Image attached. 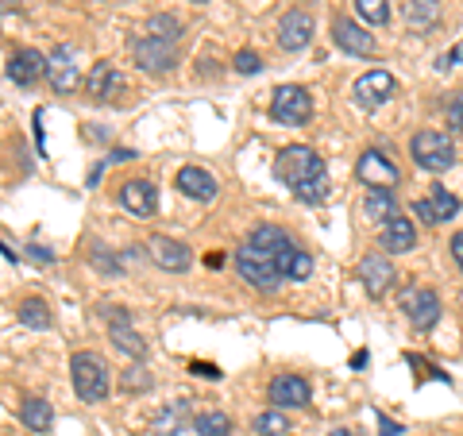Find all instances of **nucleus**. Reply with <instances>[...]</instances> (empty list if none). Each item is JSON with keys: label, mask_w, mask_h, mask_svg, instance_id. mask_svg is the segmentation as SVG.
Listing matches in <instances>:
<instances>
[{"label": "nucleus", "mask_w": 463, "mask_h": 436, "mask_svg": "<svg viewBox=\"0 0 463 436\" xmlns=\"http://www.w3.org/2000/svg\"><path fill=\"white\" fill-rule=\"evenodd\" d=\"M394 90H398V81L390 78L386 70H367V74L355 81L352 97H355L359 109H379V105H386V100L394 97Z\"/></svg>", "instance_id": "11"}, {"label": "nucleus", "mask_w": 463, "mask_h": 436, "mask_svg": "<svg viewBox=\"0 0 463 436\" xmlns=\"http://www.w3.org/2000/svg\"><path fill=\"white\" fill-rule=\"evenodd\" d=\"M47 81L54 93H78V85H85V78L78 74V51L74 47H54L47 54Z\"/></svg>", "instance_id": "7"}, {"label": "nucleus", "mask_w": 463, "mask_h": 436, "mask_svg": "<svg viewBox=\"0 0 463 436\" xmlns=\"http://www.w3.org/2000/svg\"><path fill=\"white\" fill-rule=\"evenodd\" d=\"M364 216L371 224H386V221H394L398 216V201L390 190H371L367 201H364Z\"/></svg>", "instance_id": "26"}, {"label": "nucleus", "mask_w": 463, "mask_h": 436, "mask_svg": "<svg viewBox=\"0 0 463 436\" xmlns=\"http://www.w3.org/2000/svg\"><path fill=\"white\" fill-rule=\"evenodd\" d=\"M267 394L274 410H301V405H309V383L301 374H274Z\"/></svg>", "instance_id": "14"}, {"label": "nucleus", "mask_w": 463, "mask_h": 436, "mask_svg": "<svg viewBox=\"0 0 463 436\" xmlns=\"http://www.w3.org/2000/svg\"><path fill=\"white\" fill-rule=\"evenodd\" d=\"M20 421L32 432H47L51 425H54V413H51V405L43 402V398H27L24 405H20Z\"/></svg>", "instance_id": "27"}, {"label": "nucleus", "mask_w": 463, "mask_h": 436, "mask_svg": "<svg viewBox=\"0 0 463 436\" xmlns=\"http://www.w3.org/2000/svg\"><path fill=\"white\" fill-rule=\"evenodd\" d=\"M405 24H410V32H432V27L440 24V0H410L405 5Z\"/></svg>", "instance_id": "23"}, {"label": "nucleus", "mask_w": 463, "mask_h": 436, "mask_svg": "<svg viewBox=\"0 0 463 436\" xmlns=\"http://www.w3.org/2000/svg\"><path fill=\"white\" fill-rule=\"evenodd\" d=\"M332 39H336L340 51L359 54V58H371L374 51H379V43H374V35L367 32V27H359L355 20H347V16L332 20Z\"/></svg>", "instance_id": "13"}, {"label": "nucleus", "mask_w": 463, "mask_h": 436, "mask_svg": "<svg viewBox=\"0 0 463 436\" xmlns=\"http://www.w3.org/2000/svg\"><path fill=\"white\" fill-rule=\"evenodd\" d=\"M85 97L97 100V105H105L109 97L120 93V70H116L112 62H93L90 66V74H85Z\"/></svg>", "instance_id": "19"}, {"label": "nucleus", "mask_w": 463, "mask_h": 436, "mask_svg": "<svg viewBox=\"0 0 463 436\" xmlns=\"http://www.w3.org/2000/svg\"><path fill=\"white\" fill-rule=\"evenodd\" d=\"M120 205L132 216H155L158 213V190L151 182L132 178V182H124V190H120Z\"/></svg>", "instance_id": "20"}, {"label": "nucleus", "mask_w": 463, "mask_h": 436, "mask_svg": "<svg viewBox=\"0 0 463 436\" xmlns=\"http://www.w3.org/2000/svg\"><path fill=\"white\" fill-rule=\"evenodd\" d=\"M410 155L413 163L429 170V174H444L456 166V143L448 132H437V128H429V132H417L410 139Z\"/></svg>", "instance_id": "3"}, {"label": "nucleus", "mask_w": 463, "mask_h": 436, "mask_svg": "<svg viewBox=\"0 0 463 436\" xmlns=\"http://www.w3.org/2000/svg\"><path fill=\"white\" fill-rule=\"evenodd\" d=\"M194 5H205V0H194Z\"/></svg>", "instance_id": "45"}, {"label": "nucleus", "mask_w": 463, "mask_h": 436, "mask_svg": "<svg viewBox=\"0 0 463 436\" xmlns=\"http://www.w3.org/2000/svg\"><path fill=\"white\" fill-rule=\"evenodd\" d=\"M355 12L374 27L390 24V0H355Z\"/></svg>", "instance_id": "33"}, {"label": "nucleus", "mask_w": 463, "mask_h": 436, "mask_svg": "<svg viewBox=\"0 0 463 436\" xmlns=\"http://www.w3.org/2000/svg\"><path fill=\"white\" fill-rule=\"evenodd\" d=\"M147 251H151V259L163 270H170V274H182V270H190V263H194V255H190V247H185L182 240H170V236H155L151 243H147Z\"/></svg>", "instance_id": "17"}, {"label": "nucleus", "mask_w": 463, "mask_h": 436, "mask_svg": "<svg viewBox=\"0 0 463 436\" xmlns=\"http://www.w3.org/2000/svg\"><path fill=\"white\" fill-rule=\"evenodd\" d=\"M190 371L201 374V379H221V367H213V363H194Z\"/></svg>", "instance_id": "38"}, {"label": "nucleus", "mask_w": 463, "mask_h": 436, "mask_svg": "<svg viewBox=\"0 0 463 436\" xmlns=\"http://www.w3.org/2000/svg\"><path fill=\"white\" fill-rule=\"evenodd\" d=\"M456 62H463V43H459V47H452V51H448V54H440V70H448V66H456Z\"/></svg>", "instance_id": "37"}, {"label": "nucleus", "mask_w": 463, "mask_h": 436, "mask_svg": "<svg viewBox=\"0 0 463 436\" xmlns=\"http://www.w3.org/2000/svg\"><path fill=\"white\" fill-rule=\"evenodd\" d=\"M379 432L383 436H402V425H398V421H390L386 413H379Z\"/></svg>", "instance_id": "39"}, {"label": "nucleus", "mask_w": 463, "mask_h": 436, "mask_svg": "<svg viewBox=\"0 0 463 436\" xmlns=\"http://www.w3.org/2000/svg\"><path fill=\"white\" fill-rule=\"evenodd\" d=\"M85 136H90L93 143H100V139H105V132H100V128H97V124H90V132H85Z\"/></svg>", "instance_id": "43"}, {"label": "nucleus", "mask_w": 463, "mask_h": 436, "mask_svg": "<svg viewBox=\"0 0 463 436\" xmlns=\"http://www.w3.org/2000/svg\"><path fill=\"white\" fill-rule=\"evenodd\" d=\"M232 66H236V74H255V70L263 66V62H259L255 51H240L236 58H232Z\"/></svg>", "instance_id": "35"}, {"label": "nucleus", "mask_w": 463, "mask_h": 436, "mask_svg": "<svg viewBox=\"0 0 463 436\" xmlns=\"http://www.w3.org/2000/svg\"><path fill=\"white\" fill-rule=\"evenodd\" d=\"M70 374H74V390L81 402H105L109 390H112V374L105 367V359L93 355V352H78L74 359H70Z\"/></svg>", "instance_id": "2"}, {"label": "nucleus", "mask_w": 463, "mask_h": 436, "mask_svg": "<svg viewBox=\"0 0 463 436\" xmlns=\"http://www.w3.org/2000/svg\"><path fill=\"white\" fill-rule=\"evenodd\" d=\"M43 74H47V58H43L39 51L24 47V51L12 54V62H8V78L16 81V85H35Z\"/></svg>", "instance_id": "21"}, {"label": "nucleus", "mask_w": 463, "mask_h": 436, "mask_svg": "<svg viewBox=\"0 0 463 436\" xmlns=\"http://www.w3.org/2000/svg\"><path fill=\"white\" fill-rule=\"evenodd\" d=\"M236 270H240L243 282L255 286V289H263V294H270V289L282 282L279 259L267 255V251H259V247H251V243H240L236 247Z\"/></svg>", "instance_id": "4"}, {"label": "nucleus", "mask_w": 463, "mask_h": 436, "mask_svg": "<svg viewBox=\"0 0 463 436\" xmlns=\"http://www.w3.org/2000/svg\"><path fill=\"white\" fill-rule=\"evenodd\" d=\"M413 213H417V221H425V224H444L459 213V197H452L444 185H432L429 197H421L413 205Z\"/></svg>", "instance_id": "16"}, {"label": "nucleus", "mask_w": 463, "mask_h": 436, "mask_svg": "<svg viewBox=\"0 0 463 436\" xmlns=\"http://www.w3.org/2000/svg\"><path fill=\"white\" fill-rule=\"evenodd\" d=\"M178 190L194 201H213L216 197V178L201 166H182L178 170Z\"/></svg>", "instance_id": "22"}, {"label": "nucleus", "mask_w": 463, "mask_h": 436, "mask_svg": "<svg viewBox=\"0 0 463 436\" xmlns=\"http://www.w3.org/2000/svg\"><path fill=\"white\" fill-rule=\"evenodd\" d=\"M27 251H32L39 263H54V255H51V251H43V247H27Z\"/></svg>", "instance_id": "42"}, {"label": "nucleus", "mask_w": 463, "mask_h": 436, "mask_svg": "<svg viewBox=\"0 0 463 436\" xmlns=\"http://www.w3.org/2000/svg\"><path fill=\"white\" fill-rule=\"evenodd\" d=\"M274 174L294 190L298 201H306V205H321L328 197V174H325V158L317 155L313 147H286L279 155V163H274Z\"/></svg>", "instance_id": "1"}, {"label": "nucleus", "mask_w": 463, "mask_h": 436, "mask_svg": "<svg viewBox=\"0 0 463 436\" xmlns=\"http://www.w3.org/2000/svg\"><path fill=\"white\" fill-rule=\"evenodd\" d=\"M248 243H251V247H259V251L274 255V259H279L282 251H289V247H294V240H289L282 228H274V224H259V228H251Z\"/></svg>", "instance_id": "24"}, {"label": "nucleus", "mask_w": 463, "mask_h": 436, "mask_svg": "<svg viewBox=\"0 0 463 436\" xmlns=\"http://www.w3.org/2000/svg\"><path fill=\"white\" fill-rule=\"evenodd\" d=\"M147 35L163 39V43H178L182 39V20H174V16H151L147 20Z\"/></svg>", "instance_id": "32"}, {"label": "nucleus", "mask_w": 463, "mask_h": 436, "mask_svg": "<svg viewBox=\"0 0 463 436\" xmlns=\"http://www.w3.org/2000/svg\"><path fill=\"white\" fill-rule=\"evenodd\" d=\"M448 128H452V132H463V93H456L448 100Z\"/></svg>", "instance_id": "36"}, {"label": "nucleus", "mask_w": 463, "mask_h": 436, "mask_svg": "<svg viewBox=\"0 0 463 436\" xmlns=\"http://www.w3.org/2000/svg\"><path fill=\"white\" fill-rule=\"evenodd\" d=\"M270 116L279 124H289V128H301L309 124L313 116V97L309 90H301V85H279L270 97Z\"/></svg>", "instance_id": "5"}, {"label": "nucleus", "mask_w": 463, "mask_h": 436, "mask_svg": "<svg viewBox=\"0 0 463 436\" xmlns=\"http://www.w3.org/2000/svg\"><path fill=\"white\" fill-rule=\"evenodd\" d=\"M255 432L259 436H286L289 432V421H286V410H267L255 417Z\"/></svg>", "instance_id": "31"}, {"label": "nucleus", "mask_w": 463, "mask_h": 436, "mask_svg": "<svg viewBox=\"0 0 463 436\" xmlns=\"http://www.w3.org/2000/svg\"><path fill=\"white\" fill-rule=\"evenodd\" d=\"M279 274L286 282H306L313 274V255L301 251V247H289V251L279 255Z\"/></svg>", "instance_id": "25"}, {"label": "nucleus", "mask_w": 463, "mask_h": 436, "mask_svg": "<svg viewBox=\"0 0 463 436\" xmlns=\"http://www.w3.org/2000/svg\"><path fill=\"white\" fill-rule=\"evenodd\" d=\"M109 158H112V163H132V151H124V147H116V151H109Z\"/></svg>", "instance_id": "41"}, {"label": "nucleus", "mask_w": 463, "mask_h": 436, "mask_svg": "<svg viewBox=\"0 0 463 436\" xmlns=\"http://www.w3.org/2000/svg\"><path fill=\"white\" fill-rule=\"evenodd\" d=\"M120 386L128 390V394H136V390H151V374L143 371V367H132V371H124Z\"/></svg>", "instance_id": "34"}, {"label": "nucleus", "mask_w": 463, "mask_h": 436, "mask_svg": "<svg viewBox=\"0 0 463 436\" xmlns=\"http://www.w3.org/2000/svg\"><path fill=\"white\" fill-rule=\"evenodd\" d=\"M16 317H20V325H27V328H51L54 325L51 305L43 301V298H27L20 309H16Z\"/></svg>", "instance_id": "28"}, {"label": "nucleus", "mask_w": 463, "mask_h": 436, "mask_svg": "<svg viewBox=\"0 0 463 436\" xmlns=\"http://www.w3.org/2000/svg\"><path fill=\"white\" fill-rule=\"evenodd\" d=\"M448 247H452V259H456V263H459V270H463V232H456V236H452V243H448Z\"/></svg>", "instance_id": "40"}, {"label": "nucleus", "mask_w": 463, "mask_h": 436, "mask_svg": "<svg viewBox=\"0 0 463 436\" xmlns=\"http://www.w3.org/2000/svg\"><path fill=\"white\" fill-rule=\"evenodd\" d=\"M105 321H109V336H112V344L120 347L124 355L143 359V352H147V344H143V336L132 328V313L120 309V305H112V309H105Z\"/></svg>", "instance_id": "10"}, {"label": "nucleus", "mask_w": 463, "mask_h": 436, "mask_svg": "<svg viewBox=\"0 0 463 436\" xmlns=\"http://www.w3.org/2000/svg\"><path fill=\"white\" fill-rule=\"evenodd\" d=\"M194 432L197 436H232V417L221 410H205L194 417Z\"/></svg>", "instance_id": "30"}, {"label": "nucleus", "mask_w": 463, "mask_h": 436, "mask_svg": "<svg viewBox=\"0 0 463 436\" xmlns=\"http://www.w3.org/2000/svg\"><path fill=\"white\" fill-rule=\"evenodd\" d=\"M355 178L367 185V190H390V185H398V166L390 163V155L383 151H364L355 163Z\"/></svg>", "instance_id": "8"}, {"label": "nucleus", "mask_w": 463, "mask_h": 436, "mask_svg": "<svg viewBox=\"0 0 463 436\" xmlns=\"http://www.w3.org/2000/svg\"><path fill=\"white\" fill-rule=\"evenodd\" d=\"M332 436H352V432H347V429H336V432H332Z\"/></svg>", "instance_id": "44"}, {"label": "nucleus", "mask_w": 463, "mask_h": 436, "mask_svg": "<svg viewBox=\"0 0 463 436\" xmlns=\"http://www.w3.org/2000/svg\"><path fill=\"white\" fill-rule=\"evenodd\" d=\"M379 247L386 255H405L417 247V224L410 221V216H394V221H386L383 232H379Z\"/></svg>", "instance_id": "18"}, {"label": "nucleus", "mask_w": 463, "mask_h": 436, "mask_svg": "<svg viewBox=\"0 0 463 436\" xmlns=\"http://www.w3.org/2000/svg\"><path fill=\"white\" fill-rule=\"evenodd\" d=\"M132 54H136V62L147 70V74H163V70L174 66V43H163L155 35H139L132 43Z\"/></svg>", "instance_id": "15"}, {"label": "nucleus", "mask_w": 463, "mask_h": 436, "mask_svg": "<svg viewBox=\"0 0 463 436\" xmlns=\"http://www.w3.org/2000/svg\"><path fill=\"white\" fill-rule=\"evenodd\" d=\"M394 263H390V255L383 251H367L364 259H359V282L367 286V294L371 298H383L390 286H394Z\"/></svg>", "instance_id": "12"}, {"label": "nucleus", "mask_w": 463, "mask_h": 436, "mask_svg": "<svg viewBox=\"0 0 463 436\" xmlns=\"http://www.w3.org/2000/svg\"><path fill=\"white\" fill-rule=\"evenodd\" d=\"M402 313L405 317H410V325L413 328H432V325H437L440 321V298H437V289H429V286H417V282H410V286H405L402 289Z\"/></svg>", "instance_id": "6"}, {"label": "nucleus", "mask_w": 463, "mask_h": 436, "mask_svg": "<svg viewBox=\"0 0 463 436\" xmlns=\"http://www.w3.org/2000/svg\"><path fill=\"white\" fill-rule=\"evenodd\" d=\"M185 417H190V410H185V402L170 405V410H163V413L155 417V425H151V436H182V425H185Z\"/></svg>", "instance_id": "29"}, {"label": "nucleus", "mask_w": 463, "mask_h": 436, "mask_svg": "<svg viewBox=\"0 0 463 436\" xmlns=\"http://www.w3.org/2000/svg\"><path fill=\"white\" fill-rule=\"evenodd\" d=\"M313 32H317V24L306 8H289L286 16L279 20V47L289 51V54H298V51H306L309 43H313Z\"/></svg>", "instance_id": "9"}]
</instances>
